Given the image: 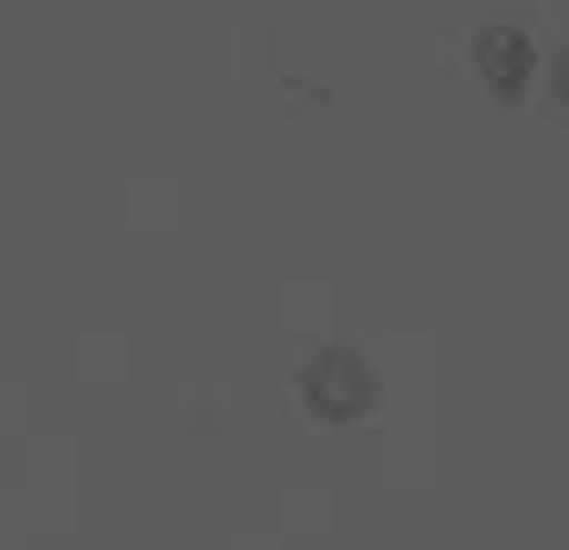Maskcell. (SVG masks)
Returning a JSON list of instances; mask_svg holds the SVG:
<instances>
[{
	"instance_id": "cell-1",
	"label": "cell",
	"mask_w": 569,
	"mask_h": 550,
	"mask_svg": "<svg viewBox=\"0 0 569 550\" xmlns=\"http://www.w3.org/2000/svg\"><path fill=\"white\" fill-rule=\"evenodd\" d=\"M301 403H308V417L320 422H359L371 417V403H378V371L365 352L352 346H327V352H313L308 371H301Z\"/></svg>"
},
{
	"instance_id": "cell-2",
	"label": "cell",
	"mask_w": 569,
	"mask_h": 550,
	"mask_svg": "<svg viewBox=\"0 0 569 550\" xmlns=\"http://www.w3.org/2000/svg\"><path fill=\"white\" fill-rule=\"evenodd\" d=\"M473 71H480V83H487L499 103H518V97L531 90V71H538V46H531V32L506 27V20L480 27L473 32Z\"/></svg>"
}]
</instances>
